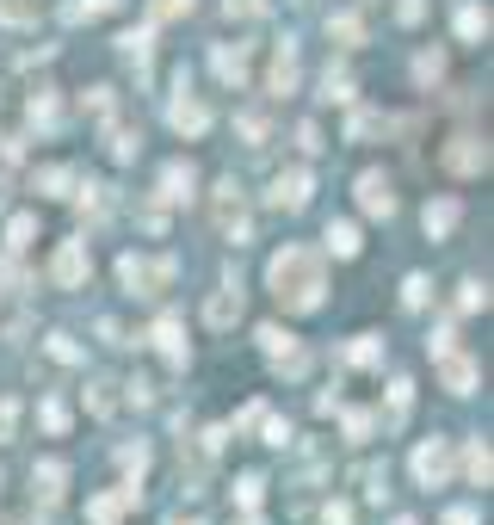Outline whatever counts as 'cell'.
<instances>
[{"instance_id":"obj_1","label":"cell","mask_w":494,"mask_h":525,"mask_svg":"<svg viewBox=\"0 0 494 525\" xmlns=\"http://www.w3.org/2000/svg\"><path fill=\"white\" fill-rule=\"evenodd\" d=\"M266 285H272V297L285 303L291 315H309V309H322L328 278H322V260H315L309 248H285V254H272Z\"/></svg>"},{"instance_id":"obj_2","label":"cell","mask_w":494,"mask_h":525,"mask_svg":"<svg viewBox=\"0 0 494 525\" xmlns=\"http://www.w3.org/2000/svg\"><path fill=\"white\" fill-rule=\"evenodd\" d=\"M173 272H180V260H136V254H124L118 260V278H124V291L130 297H155V285H173Z\"/></svg>"},{"instance_id":"obj_3","label":"cell","mask_w":494,"mask_h":525,"mask_svg":"<svg viewBox=\"0 0 494 525\" xmlns=\"http://www.w3.org/2000/svg\"><path fill=\"white\" fill-rule=\"evenodd\" d=\"M167 118H173V130H180V136H204V130H210V105L186 87V75H180V93H173Z\"/></svg>"},{"instance_id":"obj_4","label":"cell","mask_w":494,"mask_h":525,"mask_svg":"<svg viewBox=\"0 0 494 525\" xmlns=\"http://www.w3.org/2000/svg\"><path fill=\"white\" fill-rule=\"evenodd\" d=\"M445 476H451V445L445 439L414 445V482L420 488H445Z\"/></svg>"},{"instance_id":"obj_5","label":"cell","mask_w":494,"mask_h":525,"mask_svg":"<svg viewBox=\"0 0 494 525\" xmlns=\"http://www.w3.org/2000/svg\"><path fill=\"white\" fill-rule=\"evenodd\" d=\"M217 229L235 241V248L247 241V198H241V186H235V180H223V186H217Z\"/></svg>"},{"instance_id":"obj_6","label":"cell","mask_w":494,"mask_h":525,"mask_svg":"<svg viewBox=\"0 0 494 525\" xmlns=\"http://www.w3.org/2000/svg\"><path fill=\"white\" fill-rule=\"evenodd\" d=\"M87 241H62V248H56V260H50V278H56V285L62 291H75L81 285V278H87Z\"/></svg>"},{"instance_id":"obj_7","label":"cell","mask_w":494,"mask_h":525,"mask_svg":"<svg viewBox=\"0 0 494 525\" xmlns=\"http://www.w3.org/2000/svg\"><path fill=\"white\" fill-rule=\"evenodd\" d=\"M445 167H451V173H464V180H470V173H488V143H482V136H451Z\"/></svg>"},{"instance_id":"obj_8","label":"cell","mask_w":494,"mask_h":525,"mask_svg":"<svg viewBox=\"0 0 494 525\" xmlns=\"http://www.w3.org/2000/svg\"><path fill=\"white\" fill-rule=\"evenodd\" d=\"M309 192H315V180H309V167H291V173H278V180H272V204L278 210H303L309 204Z\"/></svg>"},{"instance_id":"obj_9","label":"cell","mask_w":494,"mask_h":525,"mask_svg":"<svg viewBox=\"0 0 494 525\" xmlns=\"http://www.w3.org/2000/svg\"><path fill=\"white\" fill-rule=\"evenodd\" d=\"M359 210L365 217H396V192L383 173H359Z\"/></svg>"},{"instance_id":"obj_10","label":"cell","mask_w":494,"mask_h":525,"mask_svg":"<svg viewBox=\"0 0 494 525\" xmlns=\"http://www.w3.org/2000/svg\"><path fill=\"white\" fill-rule=\"evenodd\" d=\"M204 322H210V328H235V322H241V285L210 291V303H204Z\"/></svg>"},{"instance_id":"obj_11","label":"cell","mask_w":494,"mask_h":525,"mask_svg":"<svg viewBox=\"0 0 494 525\" xmlns=\"http://www.w3.org/2000/svg\"><path fill=\"white\" fill-rule=\"evenodd\" d=\"M210 68H217V75H223L229 87H241V81H247V44H217Z\"/></svg>"},{"instance_id":"obj_12","label":"cell","mask_w":494,"mask_h":525,"mask_svg":"<svg viewBox=\"0 0 494 525\" xmlns=\"http://www.w3.org/2000/svg\"><path fill=\"white\" fill-rule=\"evenodd\" d=\"M272 93H297V44L285 38L272 56Z\"/></svg>"},{"instance_id":"obj_13","label":"cell","mask_w":494,"mask_h":525,"mask_svg":"<svg viewBox=\"0 0 494 525\" xmlns=\"http://www.w3.org/2000/svg\"><path fill=\"white\" fill-rule=\"evenodd\" d=\"M192 186H198V173H192L186 161H173V167L161 173V198H173V204H186V198H192Z\"/></svg>"},{"instance_id":"obj_14","label":"cell","mask_w":494,"mask_h":525,"mask_svg":"<svg viewBox=\"0 0 494 525\" xmlns=\"http://www.w3.org/2000/svg\"><path fill=\"white\" fill-rule=\"evenodd\" d=\"M31 482H38V495H44V501H62V482H68V464H62V458H44L38 470H31Z\"/></svg>"},{"instance_id":"obj_15","label":"cell","mask_w":494,"mask_h":525,"mask_svg":"<svg viewBox=\"0 0 494 525\" xmlns=\"http://www.w3.org/2000/svg\"><path fill=\"white\" fill-rule=\"evenodd\" d=\"M457 38H464V44H482V38H488V13L476 7V0L457 7Z\"/></svg>"},{"instance_id":"obj_16","label":"cell","mask_w":494,"mask_h":525,"mask_svg":"<svg viewBox=\"0 0 494 525\" xmlns=\"http://www.w3.org/2000/svg\"><path fill=\"white\" fill-rule=\"evenodd\" d=\"M155 346H161L173 365H186V340H180V322H173V315H161V322H155Z\"/></svg>"},{"instance_id":"obj_17","label":"cell","mask_w":494,"mask_h":525,"mask_svg":"<svg viewBox=\"0 0 494 525\" xmlns=\"http://www.w3.org/2000/svg\"><path fill=\"white\" fill-rule=\"evenodd\" d=\"M445 390H451V396H470V390H476V365L445 353Z\"/></svg>"},{"instance_id":"obj_18","label":"cell","mask_w":494,"mask_h":525,"mask_svg":"<svg viewBox=\"0 0 494 525\" xmlns=\"http://www.w3.org/2000/svg\"><path fill=\"white\" fill-rule=\"evenodd\" d=\"M451 223H457V198L427 204V235H433V241H439V235H451Z\"/></svg>"},{"instance_id":"obj_19","label":"cell","mask_w":494,"mask_h":525,"mask_svg":"<svg viewBox=\"0 0 494 525\" xmlns=\"http://www.w3.org/2000/svg\"><path fill=\"white\" fill-rule=\"evenodd\" d=\"M68 186H75V167H44L38 173V192L44 198H68Z\"/></svg>"},{"instance_id":"obj_20","label":"cell","mask_w":494,"mask_h":525,"mask_svg":"<svg viewBox=\"0 0 494 525\" xmlns=\"http://www.w3.org/2000/svg\"><path fill=\"white\" fill-rule=\"evenodd\" d=\"M328 254L352 260V254H359V229H352V223H328Z\"/></svg>"},{"instance_id":"obj_21","label":"cell","mask_w":494,"mask_h":525,"mask_svg":"<svg viewBox=\"0 0 494 525\" xmlns=\"http://www.w3.org/2000/svg\"><path fill=\"white\" fill-rule=\"evenodd\" d=\"M112 390H118V383H105V377H93V383H87V408H93L99 420L118 408V396H112Z\"/></svg>"},{"instance_id":"obj_22","label":"cell","mask_w":494,"mask_h":525,"mask_svg":"<svg viewBox=\"0 0 494 525\" xmlns=\"http://www.w3.org/2000/svg\"><path fill=\"white\" fill-rule=\"evenodd\" d=\"M38 414H44V433H50V439H62V433H68V402H62V396H44V408H38Z\"/></svg>"},{"instance_id":"obj_23","label":"cell","mask_w":494,"mask_h":525,"mask_svg":"<svg viewBox=\"0 0 494 525\" xmlns=\"http://www.w3.org/2000/svg\"><path fill=\"white\" fill-rule=\"evenodd\" d=\"M31 235H38V217H31V210H19V217L7 223V248H13V254L31 248Z\"/></svg>"},{"instance_id":"obj_24","label":"cell","mask_w":494,"mask_h":525,"mask_svg":"<svg viewBox=\"0 0 494 525\" xmlns=\"http://www.w3.org/2000/svg\"><path fill=\"white\" fill-rule=\"evenodd\" d=\"M408 402H414V383L396 377V383H390V427H402V420H408Z\"/></svg>"},{"instance_id":"obj_25","label":"cell","mask_w":494,"mask_h":525,"mask_svg":"<svg viewBox=\"0 0 494 525\" xmlns=\"http://www.w3.org/2000/svg\"><path fill=\"white\" fill-rule=\"evenodd\" d=\"M464 470H470V482H476V488H488V476H494L488 445H470V451H464Z\"/></svg>"},{"instance_id":"obj_26","label":"cell","mask_w":494,"mask_h":525,"mask_svg":"<svg viewBox=\"0 0 494 525\" xmlns=\"http://www.w3.org/2000/svg\"><path fill=\"white\" fill-rule=\"evenodd\" d=\"M322 99H352V75H346V68H328V75H322Z\"/></svg>"},{"instance_id":"obj_27","label":"cell","mask_w":494,"mask_h":525,"mask_svg":"<svg viewBox=\"0 0 494 525\" xmlns=\"http://www.w3.org/2000/svg\"><path fill=\"white\" fill-rule=\"evenodd\" d=\"M124 0H75V7H68V19H99V13H118Z\"/></svg>"},{"instance_id":"obj_28","label":"cell","mask_w":494,"mask_h":525,"mask_svg":"<svg viewBox=\"0 0 494 525\" xmlns=\"http://www.w3.org/2000/svg\"><path fill=\"white\" fill-rule=\"evenodd\" d=\"M260 495H266V476L247 470V476H241V488H235V501H241V507H260Z\"/></svg>"},{"instance_id":"obj_29","label":"cell","mask_w":494,"mask_h":525,"mask_svg":"<svg viewBox=\"0 0 494 525\" xmlns=\"http://www.w3.org/2000/svg\"><path fill=\"white\" fill-rule=\"evenodd\" d=\"M118 44H124V56H136V62H143V56H149V44H155V31H149V25H143V31H124Z\"/></svg>"},{"instance_id":"obj_30","label":"cell","mask_w":494,"mask_h":525,"mask_svg":"<svg viewBox=\"0 0 494 525\" xmlns=\"http://www.w3.org/2000/svg\"><path fill=\"white\" fill-rule=\"evenodd\" d=\"M346 359L352 365H377V334H359V340L346 346Z\"/></svg>"},{"instance_id":"obj_31","label":"cell","mask_w":494,"mask_h":525,"mask_svg":"<svg viewBox=\"0 0 494 525\" xmlns=\"http://www.w3.org/2000/svg\"><path fill=\"white\" fill-rule=\"evenodd\" d=\"M13 433H19V402H13V396H0V445H7Z\"/></svg>"},{"instance_id":"obj_32","label":"cell","mask_w":494,"mask_h":525,"mask_svg":"<svg viewBox=\"0 0 494 525\" xmlns=\"http://www.w3.org/2000/svg\"><path fill=\"white\" fill-rule=\"evenodd\" d=\"M328 31H334V38H340V44H359V38H365V31H359V19H352V13H340V19H328Z\"/></svg>"},{"instance_id":"obj_33","label":"cell","mask_w":494,"mask_h":525,"mask_svg":"<svg viewBox=\"0 0 494 525\" xmlns=\"http://www.w3.org/2000/svg\"><path fill=\"white\" fill-rule=\"evenodd\" d=\"M260 427H266V445H291V420H278V414H260Z\"/></svg>"},{"instance_id":"obj_34","label":"cell","mask_w":494,"mask_h":525,"mask_svg":"<svg viewBox=\"0 0 494 525\" xmlns=\"http://www.w3.org/2000/svg\"><path fill=\"white\" fill-rule=\"evenodd\" d=\"M31 124L56 130V99H50V93H38V99H31Z\"/></svg>"},{"instance_id":"obj_35","label":"cell","mask_w":494,"mask_h":525,"mask_svg":"<svg viewBox=\"0 0 494 525\" xmlns=\"http://www.w3.org/2000/svg\"><path fill=\"white\" fill-rule=\"evenodd\" d=\"M260 346H266V353L278 359V353H291V346H297V340H291L285 328H260Z\"/></svg>"},{"instance_id":"obj_36","label":"cell","mask_w":494,"mask_h":525,"mask_svg":"<svg viewBox=\"0 0 494 525\" xmlns=\"http://www.w3.org/2000/svg\"><path fill=\"white\" fill-rule=\"evenodd\" d=\"M402 303H408V309H420V303H427V278H420V272L402 285Z\"/></svg>"},{"instance_id":"obj_37","label":"cell","mask_w":494,"mask_h":525,"mask_svg":"<svg viewBox=\"0 0 494 525\" xmlns=\"http://www.w3.org/2000/svg\"><path fill=\"white\" fill-rule=\"evenodd\" d=\"M223 7H229V19H260L266 0H223Z\"/></svg>"},{"instance_id":"obj_38","label":"cell","mask_w":494,"mask_h":525,"mask_svg":"<svg viewBox=\"0 0 494 525\" xmlns=\"http://www.w3.org/2000/svg\"><path fill=\"white\" fill-rule=\"evenodd\" d=\"M155 7V19H180V13H192V0H149Z\"/></svg>"},{"instance_id":"obj_39","label":"cell","mask_w":494,"mask_h":525,"mask_svg":"<svg viewBox=\"0 0 494 525\" xmlns=\"http://www.w3.org/2000/svg\"><path fill=\"white\" fill-rule=\"evenodd\" d=\"M124 470L143 476V470H149V445H130V451H124Z\"/></svg>"},{"instance_id":"obj_40","label":"cell","mask_w":494,"mask_h":525,"mask_svg":"<svg viewBox=\"0 0 494 525\" xmlns=\"http://www.w3.org/2000/svg\"><path fill=\"white\" fill-rule=\"evenodd\" d=\"M87 112H93V118H112V93L93 87V93H87Z\"/></svg>"},{"instance_id":"obj_41","label":"cell","mask_w":494,"mask_h":525,"mask_svg":"<svg viewBox=\"0 0 494 525\" xmlns=\"http://www.w3.org/2000/svg\"><path fill=\"white\" fill-rule=\"evenodd\" d=\"M112 155H118V161L136 155V136H130V130H112Z\"/></svg>"},{"instance_id":"obj_42","label":"cell","mask_w":494,"mask_h":525,"mask_svg":"<svg viewBox=\"0 0 494 525\" xmlns=\"http://www.w3.org/2000/svg\"><path fill=\"white\" fill-rule=\"evenodd\" d=\"M322 525H352V507H346V501H328V513H322Z\"/></svg>"},{"instance_id":"obj_43","label":"cell","mask_w":494,"mask_h":525,"mask_svg":"<svg viewBox=\"0 0 494 525\" xmlns=\"http://www.w3.org/2000/svg\"><path fill=\"white\" fill-rule=\"evenodd\" d=\"M488 303V291L482 285H464V297H457V309H482Z\"/></svg>"},{"instance_id":"obj_44","label":"cell","mask_w":494,"mask_h":525,"mask_svg":"<svg viewBox=\"0 0 494 525\" xmlns=\"http://www.w3.org/2000/svg\"><path fill=\"white\" fill-rule=\"evenodd\" d=\"M396 13H402V25H414L420 13H427V0H402V7H396Z\"/></svg>"},{"instance_id":"obj_45","label":"cell","mask_w":494,"mask_h":525,"mask_svg":"<svg viewBox=\"0 0 494 525\" xmlns=\"http://www.w3.org/2000/svg\"><path fill=\"white\" fill-rule=\"evenodd\" d=\"M445 525H476V507H451V513H445Z\"/></svg>"},{"instance_id":"obj_46","label":"cell","mask_w":494,"mask_h":525,"mask_svg":"<svg viewBox=\"0 0 494 525\" xmlns=\"http://www.w3.org/2000/svg\"><path fill=\"white\" fill-rule=\"evenodd\" d=\"M167 525H204V519H167Z\"/></svg>"},{"instance_id":"obj_47","label":"cell","mask_w":494,"mask_h":525,"mask_svg":"<svg viewBox=\"0 0 494 525\" xmlns=\"http://www.w3.org/2000/svg\"><path fill=\"white\" fill-rule=\"evenodd\" d=\"M396 525H414V519H396Z\"/></svg>"}]
</instances>
